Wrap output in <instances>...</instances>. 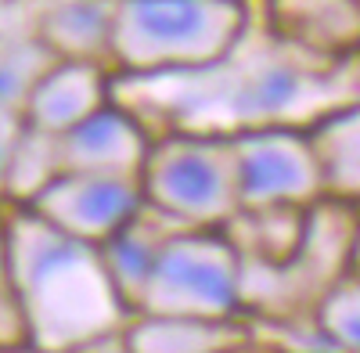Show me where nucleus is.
Returning a JSON list of instances; mask_svg holds the SVG:
<instances>
[{"label": "nucleus", "mask_w": 360, "mask_h": 353, "mask_svg": "<svg viewBox=\"0 0 360 353\" xmlns=\"http://www.w3.org/2000/svg\"><path fill=\"white\" fill-rule=\"evenodd\" d=\"M0 234L33 349L72 353L94 346L130 317L98 245L58 231L25 205H15Z\"/></svg>", "instance_id": "1"}, {"label": "nucleus", "mask_w": 360, "mask_h": 353, "mask_svg": "<svg viewBox=\"0 0 360 353\" xmlns=\"http://www.w3.org/2000/svg\"><path fill=\"white\" fill-rule=\"evenodd\" d=\"M249 0H115L112 62L130 76L213 69L238 51Z\"/></svg>", "instance_id": "2"}, {"label": "nucleus", "mask_w": 360, "mask_h": 353, "mask_svg": "<svg viewBox=\"0 0 360 353\" xmlns=\"http://www.w3.org/2000/svg\"><path fill=\"white\" fill-rule=\"evenodd\" d=\"M144 202L180 227H224L238 205L231 134L180 130L152 148L141 166Z\"/></svg>", "instance_id": "3"}, {"label": "nucleus", "mask_w": 360, "mask_h": 353, "mask_svg": "<svg viewBox=\"0 0 360 353\" xmlns=\"http://www.w3.org/2000/svg\"><path fill=\"white\" fill-rule=\"evenodd\" d=\"M137 314L162 317H238L242 252L217 227H176L159 245Z\"/></svg>", "instance_id": "4"}, {"label": "nucleus", "mask_w": 360, "mask_h": 353, "mask_svg": "<svg viewBox=\"0 0 360 353\" xmlns=\"http://www.w3.org/2000/svg\"><path fill=\"white\" fill-rule=\"evenodd\" d=\"M242 210H307L324 198L307 130L256 127L231 134Z\"/></svg>", "instance_id": "5"}, {"label": "nucleus", "mask_w": 360, "mask_h": 353, "mask_svg": "<svg viewBox=\"0 0 360 353\" xmlns=\"http://www.w3.org/2000/svg\"><path fill=\"white\" fill-rule=\"evenodd\" d=\"M332 58H314L278 40V54L249 58L245 69L227 79L224 108L238 123V130L256 127H292V120L307 108H317L321 94L332 83ZM234 130V134H238Z\"/></svg>", "instance_id": "6"}, {"label": "nucleus", "mask_w": 360, "mask_h": 353, "mask_svg": "<svg viewBox=\"0 0 360 353\" xmlns=\"http://www.w3.org/2000/svg\"><path fill=\"white\" fill-rule=\"evenodd\" d=\"M141 176L62 169L25 210H33L37 217H44L47 224L79 242L101 245L141 213Z\"/></svg>", "instance_id": "7"}, {"label": "nucleus", "mask_w": 360, "mask_h": 353, "mask_svg": "<svg viewBox=\"0 0 360 353\" xmlns=\"http://www.w3.org/2000/svg\"><path fill=\"white\" fill-rule=\"evenodd\" d=\"M58 141H62V169L119 176H141L144 155L152 148V137L144 134L141 120L115 101L101 105Z\"/></svg>", "instance_id": "8"}, {"label": "nucleus", "mask_w": 360, "mask_h": 353, "mask_svg": "<svg viewBox=\"0 0 360 353\" xmlns=\"http://www.w3.org/2000/svg\"><path fill=\"white\" fill-rule=\"evenodd\" d=\"M112 76L101 62H58L37 79L22 105V120L54 137L69 134L86 115L112 101Z\"/></svg>", "instance_id": "9"}, {"label": "nucleus", "mask_w": 360, "mask_h": 353, "mask_svg": "<svg viewBox=\"0 0 360 353\" xmlns=\"http://www.w3.org/2000/svg\"><path fill=\"white\" fill-rule=\"evenodd\" d=\"M266 22L285 47L314 58H346L360 47L356 0H266Z\"/></svg>", "instance_id": "10"}, {"label": "nucleus", "mask_w": 360, "mask_h": 353, "mask_svg": "<svg viewBox=\"0 0 360 353\" xmlns=\"http://www.w3.org/2000/svg\"><path fill=\"white\" fill-rule=\"evenodd\" d=\"M249 328L238 317H162L134 314L123 332L127 353H238Z\"/></svg>", "instance_id": "11"}, {"label": "nucleus", "mask_w": 360, "mask_h": 353, "mask_svg": "<svg viewBox=\"0 0 360 353\" xmlns=\"http://www.w3.org/2000/svg\"><path fill=\"white\" fill-rule=\"evenodd\" d=\"M115 0H51L37 22V40L62 62H112Z\"/></svg>", "instance_id": "12"}, {"label": "nucleus", "mask_w": 360, "mask_h": 353, "mask_svg": "<svg viewBox=\"0 0 360 353\" xmlns=\"http://www.w3.org/2000/svg\"><path fill=\"white\" fill-rule=\"evenodd\" d=\"M180 224H173L169 217H162L152 205H141V213L123 224L108 242H101V259H105V271L112 278V288L119 292L123 307L130 310V317L137 314V303H141V292L148 285V274L155 267V256H159V245L166 242V234L176 231Z\"/></svg>", "instance_id": "13"}, {"label": "nucleus", "mask_w": 360, "mask_h": 353, "mask_svg": "<svg viewBox=\"0 0 360 353\" xmlns=\"http://www.w3.org/2000/svg\"><path fill=\"white\" fill-rule=\"evenodd\" d=\"M324 198L360 202V101L328 108L307 127Z\"/></svg>", "instance_id": "14"}, {"label": "nucleus", "mask_w": 360, "mask_h": 353, "mask_svg": "<svg viewBox=\"0 0 360 353\" xmlns=\"http://www.w3.org/2000/svg\"><path fill=\"white\" fill-rule=\"evenodd\" d=\"M58 173H62V141L22 120V134L15 141L0 198H8L11 205H29Z\"/></svg>", "instance_id": "15"}, {"label": "nucleus", "mask_w": 360, "mask_h": 353, "mask_svg": "<svg viewBox=\"0 0 360 353\" xmlns=\"http://www.w3.org/2000/svg\"><path fill=\"white\" fill-rule=\"evenodd\" d=\"M317 328L339 353H360V278L342 274L314 307Z\"/></svg>", "instance_id": "16"}, {"label": "nucleus", "mask_w": 360, "mask_h": 353, "mask_svg": "<svg viewBox=\"0 0 360 353\" xmlns=\"http://www.w3.org/2000/svg\"><path fill=\"white\" fill-rule=\"evenodd\" d=\"M58 62V58L37 40L25 37L18 44L0 47V108L22 112L29 91L37 86V79Z\"/></svg>", "instance_id": "17"}, {"label": "nucleus", "mask_w": 360, "mask_h": 353, "mask_svg": "<svg viewBox=\"0 0 360 353\" xmlns=\"http://www.w3.org/2000/svg\"><path fill=\"white\" fill-rule=\"evenodd\" d=\"M29 346L25 339V317L15 296V281L8 271V252H4V234H0V349H18Z\"/></svg>", "instance_id": "18"}, {"label": "nucleus", "mask_w": 360, "mask_h": 353, "mask_svg": "<svg viewBox=\"0 0 360 353\" xmlns=\"http://www.w3.org/2000/svg\"><path fill=\"white\" fill-rule=\"evenodd\" d=\"M18 134H22V112L0 108V191H4V173H8V162H11Z\"/></svg>", "instance_id": "19"}, {"label": "nucleus", "mask_w": 360, "mask_h": 353, "mask_svg": "<svg viewBox=\"0 0 360 353\" xmlns=\"http://www.w3.org/2000/svg\"><path fill=\"white\" fill-rule=\"evenodd\" d=\"M349 274L360 278V220H356V231H353V249H349Z\"/></svg>", "instance_id": "20"}, {"label": "nucleus", "mask_w": 360, "mask_h": 353, "mask_svg": "<svg viewBox=\"0 0 360 353\" xmlns=\"http://www.w3.org/2000/svg\"><path fill=\"white\" fill-rule=\"evenodd\" d=\"M356 4H360V0H356Z\"/></svg>", "instance_id": "21"}]
</instances>
